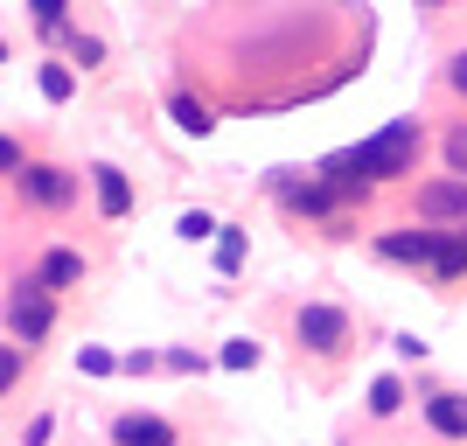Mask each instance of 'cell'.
<instances>
[{"label": "cell", "instance_id": "obj_16", "mask_svg": "<svg viewBox=\"0 0 467 446\" xmlns=\"http://www.w3.org/2000/svg\"><path fill=\"white\" fill-rule=\"evenodd\" d=\"M70 57H78L84 70H98V63H105V42H98V36H84V28H70Z\"/></svg>", "mask_w": 467, "mask_h": 446}, {"label": "cell", "instance_id": "obj_13", "mask_svg": "<svg viewBox=\"0 0 467 446\" xmlns=\"http://www.w3.org/2000/svg\"><path fill=\"white\" fill-rule=\"evenodd\" d=\"M175 126H182V133H195V140H202V133L216 126V119H210V105H202V98H175Z\"/></svg>", "mask_w": 467, "mask_h": 446}, {"label": "cell", "instance_id": "obj_1", "mask_svg": "<svg viewBox=\"0 0 467 446\" xmlns=\"http://www.w3.org/2000/svg\"><path fill=\"white\" fill-rule=\"evenodd\" d=\"M419 140H426V133H419V119H390L377 140L356 147V154H363V175H370V182L411 175V168H419Z\"/></svg>", "mask_w": 467, "mask_h": 446}, {"label": "cell", "instance_id": "obj_24", "mask_svg": "<svg viewBox=\"0 0 467 446\" xmlns=\"http://www.w3.org/2000/svg\"><path fill=\"white\" fill-rule=\"evenodd\" d=\"M161 363H168V369H182V377H189V369H202V356H195V349H168V356H161Z\"/></svg>", "mask_w": 467, "mask_h": 446}, {"label": "cell", "instance_id": "obj_12", "mask_svg": "<svg viewBox=\"0 0 467 446\" xmlns=\"http://www.w3.org/2000/svg\"><path fill=\"white\" fill-rule=\"evenodd\" d=\"M70 91H78V70H70V63H42V98H49V105H63Z\"/></svg>", "mask_w": 467, "mask_h": 446}, {"label": "cell", "instance_id": "obj_23", "mask_svg": "<svg viewBox=\"0 0 467 446\" xmlns=\"http://www.w3.org/2000/svg\"><path fill=\"white\" fill-rule=\"evenodd\" d=\"M21 168H28V161H21V147L0 133V175H15V182H21Z\"/></svg>", "mask_w": 467, "mask_h": 446}, {"label": "cell", "instance_id": "obj_6", "mask_svg": "<svg viewBox=\"0 0 467 446\" xmlns=\"http://www.w3.org/2000/svg\"><path fill=\"white\" fill-rule=\"evenodd\" d=\"M419 216H432V223H467V182H453V175L419 182Z\"/></svg>", "mask_w": 467, "mask_h": 446}, {"label": "cell", "instance_id": "obj_15", "mask_svg": "<svg viewBox=\"0 0 467 446\" xmlns=\"http://www.w3.org/2000/svg\"><path fill=\"white\" fill-rule=\"evenodd\" d=\"M398 405H405V384H398V377H377V384H370V411H377V419H390Z\"/></svg>", "mask_w": 467, "mask_h": 446}, {"label": "cell", "instance_id": "obj_9", "mask_svg": "<svg viewBox=\"0 0 467 446\" xmlns=\"http://www.w3.org/2000/svg\"><path fill=\"white\" fill-rule=\"evenodd\" d=\"M36 286L42 293H70V286H84V258L78 252H42V265H36Z\"/></svg>", "mask_w": 467, "mask_h": 446}, {"label": "cell", "instance_id": "obj_4", "mask_svg": "<svg viewBox=\"0 0 467 446\" xmlns=\"http://www.w3.org/2000/svg\"><path fill=\"white\" fill-rule=\"evenodd\" d=\"M440 252H447V231H384L377 237V258H390V265H440Z\"/></svg>", "mask_w": 467, "mask_h": 446}, {"label": "cell", "instance_id": "obj_5", "mask_svg": "<svg viewBox=\"0 0 467 446\" xmlns=\"http://www.w3.org/2000/svg\"><path fill=\"white\" fill-rule=\"evenodd\" d=\"M21 195L42 202V210H63V202H78V182L63 175V168H49V161H28L21 168Z\"/></svg>", "mask_w": 467, "mask_h": 446}, {"label": "cell", "instance_id": "obj_2", "mask_svg": "<svg viewBox=\"0 0 467 446\" xmlns=\"http://www.w3.org/2000/svg\"><path fill=\"white\" fill-rule=\"evenodd\" d=\"M293 335H300V349H314V356H342V342H349V314L314 300V307H300Z\"/></svg>", "mask_w": 467, "mask_h": 446}, {"label": "cell", "instance_id": "obj_17", "mask_svg": "<svg viewBox=\"0 0 467 446\" xmlns=\"http://www.w3.org/2000/svg\"><path fill=\"white\" fill-rule=\"evenodd\" d=\"M447 175L467 182V126H453V133H447Z\"/></svg>", "mask_w": 467, "mask_h": 446}, {"label": "cell", "instance_id": "obj_10", "mask_svg": "<svg viewBox=\"0 0 467 446\" xmlns=\"http://www.w3.org/2000/svg\"><path fill=\"white\" fill-rule=\"evenodd\" d=\"M426 426L447 432V440H467V398L461 390H440V398H426Z\"/></svg>", "mask_w": 467, "mask_h": 446}, {"label": "cell", "instance_id": "obj_25", "mask_svg": "<svg viewBox=\"0 0 467 446\" xmlns=\"http://www.w3.org/2000/svg\"><path fill=\"white\" fill-rule=\"evenodd\" d=\"M447 78H453V91H461V98H467V49H461V57H453V63H447Z\"/></svg>", "mask_w": 467, "mask_h": 446}, {"label": "cell", "instance_id": "obj_19", "mask_svg": "<svg viewBox=\"0 0 467 446\" xmlns=\"http://www.w3.org/2000/svg\"><path fill=\"white\" fill-rule=\"evenodd\" d=\"M223 369H258V342H223Z\"/></svg>", "mask_w": 467, "mask_h": 446}, {"label": "cell", "instance_id": "obj_26", "mask_svg": "<svg viewBox=\"0 0 467 446\" xmlns=\"http://www.w3.org/2000/svg\"><path fill=\"white\" fill-rule=\"evenodd\" d=\"M21 446H49V419H36V426L21 432Z\"/></svg>", "mask_w": 467, "mask_h": 446}, {"label": "cell", "instance_id": "obj_14", "mask_svg": "<svg viewBox=\"0 0 467 446\" xmlns=\"http://www.w3.org/2000/svg\"><path fill=\"white\" fill-rule=\"evenodd\" d=\"M237 265H244V231L223 223V231H216V272H237Z\"/></svg>", "mask_w": 467, "mask_h": 446}, {"label": "cell", "instance_id": "obj_8", "mask_svg": "<svg viewBox=\"0 0 467 446\" xmlns=\"http://www.w3.org/2000/svg\"><path fill=\"white\" fill-rule=\"evenodd\" d=\"M112 440L119 446H175V426L154 419V411H126V419L112 426Z\"/></svg>", "mask_w": 467, "mask_h": 446}, {"label": "cell", "instance_id": "obj_20", "mask_svg": "<svg viewBox=\"0 0 467 446\" xmlns=\"http://www.w3.org/2000/svg\"><path fill=\"white\" fill-rule=\"evenodd\" d=\"M78 369H84V377H112V369H126V363H119V356H105V349H84Z\"/></svg>", "mask_w": 467, "mask_h": 446}, {"label": "cell", "instance_id": "obj_18", "mask_svg": "<svg viewBox=\"0 0 467 446\" xmlns=\"http://www.w3.org/2000/svg\"><path fill=\"white\" fill-rule=\"evenodd\" d=\"M175 231L189 237V244H202V237H216V231H223V223H216V216H202V210H189V216H182V223H175Z\"/></svg>", "mask_w": 467, "mask_h": 446}, {"label": "cell", "instance_id": "obj_22", "mask_svg": "<svg viewBox=\"0 0 467 446\" xmlns=\"http://www.w3.org/2000/svg\"><path fill=\"white\" fill-rule=\"evenodd\" d=\"M15 377H21V349H15V342H0V398H7Z\"/></svg>", "mask_w": 467, "mask_h": 446}, {"label": "cell", "instance_id": "obj_21", "mask_svg": "<svg viewBox=\"0 0 467 446\" xmlns=\"http://www.w3.org/2000/svg\"><path fill=\"white\" fill-rule=\"evenodd\" d=\"M36 28H49V36H57V28H70V15H63V0H36Z\"/></svg>", "mask_w": 467, "mask_h": 446}, {"label": "cell", "instance_id": "obj_7", "mask_svg": "<svg viewBox=\"0 0 467 446\" xmlns=\"http://www.w3.org/2000/svg\"><path fill=\"white\" fill-rule=\"evenodd\" d=\"M321 182H328V195H335V202H363V195L377 189V182L363 175V154H356V147H349V154H335L328 168H321Z\"/></svg>", "mask_w": 467, "mask_h": 446}, {"label": "cell", "instance_id": "obj_3", "mask_svg": "<svg viewBox=\"0 0 467 446\" xmlns=\"http://www.w3.org/2000/svg\"><path fill=\"white\" fill-rule=\"evenodd\" d=\"M7 321H15V342L36 349L42 335H49V321H57V307H49V293H42L36 279H21V293L7 300Z\"/></svg>", "mask_w": 467, "mask_h": 446}, {"label": "cell", "instance_id": "obj_11", "mask_svg": "<svg viewBox=\"0 0 467 446\" xmlns=\"http://www.w3.org/2000/svg\"><path fill=\"white\" fill-rule=\"evenodd\" d=\"M91 182H98V210L112 216V223H119L126 210H133V182L119 175V168H91Z\"/></svg>", "mask_w": 467, "mask_h": 446}]
</instances>
